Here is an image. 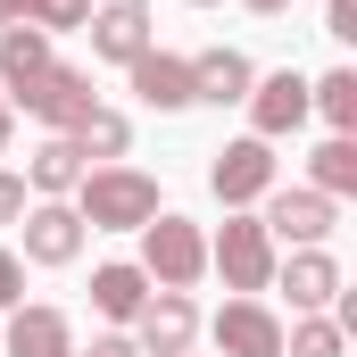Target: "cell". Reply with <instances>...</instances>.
Here are the masks:
<instances>
[{"label": "cell", "instance_id": "1", "mask_svg": "<svg viewBox=\"0 0 357 357\" xmlns=\"http://www.w3.org/2000/svg\"><path fill=\"white\" fill-rule=\"evenodd\" d=\"M75 216H84L91 233H142V225L158 216V183L142 175V167H84Z\"/></svg>", "mask_w": 357, "mask_h": 357}, {"label": "cell", "instance_id": "2", "mask_svg": "<svg viewBox=\"0 0 357 357\" xmlns=\"http://www.w3.org/2000/svg\"><path fill=\"white\" fill-rule=\"evenodd\" d=\"M133 266L150 274L158 291H191L199 274H208V233L191 225V216H175V208H158L150 225H142V258Z\"/></svg>", "mask_w": 357, "mask_h": 357}, {"label": "cell", "instance_id": "3", "mask_svg": "<svg viewBox=\"0 0 357 357\" xmlns=\"http://www.w3.org/2000/svg\"><path fill=\"white\" fill-rule=\"evenodd\" d=\"M208 266L225 274V291H241V299H250V291H266V282H274V233L258 225V216H241V208H233V216H225V233L208 241Z\"/></svg>", "mask_w": 357, "mask_h": 357}, {"label": "cell", "instance_id": "4", "mask_svg": "<svg viewBox=\"0 0 357 357\" xmlns=\"http://www.w3.org/2000/svg\"><path fill=\"white\" fill-rule=\"evenodd\" d=\"M8 108L42 116L50 133H75V125H84L100 100H91V75H84V67H59V59H50V67H42L33 84H17V100H8Z\"/></svg>", "mask_w": 357, "mask_h": 357}, {"label": "cell", "instance_id": "5", "mask_svg": "<svg viewBox=\"0 0 357 357\" xmlns=\"http://www.w3.org/2000/svg\"><path fill=\"white\" fill-rule=\"evenodd\" d=\"M208 191H216L225 208H250V199H266V191H274V142H258V133L225 142V150H216V167H208Z\"/></svg>", "mask_w": 357, "mask_h": 357}, {"label": "cell", "instance_id": "6", "mask_svg": "<svg viewBox=\"0 0 357 357\" xmlns=\"http://www.w3.org/2000/svg\"><path fill=\"white\" fill-rule=\"evenodd\" d=\"M307 125V75L299 67H274L250 84V133L258 142H282V133H299Z\"/></svg>", "mask_w": 357, "mask_h": 357}, {"label": "cell", "instance_id": "7", "mask_svg": "<svg viewBox=\"0 0 357 357\" xmlns=\"http://www.w3.org/2000/svg\"><path fill=\"white\" fill-rule=\"evenodd\" d=\"M266 225L274 241H299V250H324V233L341 225V199H324V191H266Z\"/></svg>", "mask_w": 357, "mask_h": 357}, {"label": "cell", "instance_id": "8", "mask_svg": "<svg viewBox=\"0 0 357 357\" xmlns=\"http://www.w3.org/2000/svg\"><path fill=\"white\" fill-rule=\"evenodd\" d=\"M191 333H199L191 291H150V307L133 316V349H142V357H175V349H191Z\"/></svg>", "mask_w": 357, "mask_h": 357}, {"label": "cell", "instance_id": "9", "mask_svg": "<svg viewBox=\"0 0 357 357\" xmlns=\"http://www.w3.org/2000/svg\"><path fill=\"white\" fill-rule=\"evenodd\" d=\"M208 333H216V349H225V357H282V324H274L266 299H225Z\"/></svg>", "mask_w": 357, "mask_h": 357}, {"label": "cell", "instance_id": "10", "mask_svg": "<svg viewBox=\"0 0 357 357\" xmlns=\"http://www.w3.org/2000/svg\"><path fill=\"white\" fill-rule=\"evenodd\" d=\"M91 59H108V67H133L142 50H150V0H108V8H91Z\"/></svg>", "mask_w": 357, "mask_h": 357}, {"label": "cell", "instance_id": "11", "mask_svg": "<svg viewBox=\"0 0 357 357\" xmlns=\"http://www.w3.org/2000/svg\"><path fill=\"white\" fill-rule=\"evenodd\" d=\"M25 258H33V266H75V258H84V216H75L67 199L25 208Z\"/></svg>", "mask_w": 357, "mask_h": 357}, {"label": "cell", "instance_id": "12", "mask_svg": "<svg viewBox=\"0 0 357 357\" xmlns=\"http://www.w3.org/2000/svg\"><path fill=\"white\" fill-rule=\"evenodd\" d=\"M8 357H75V324H67V307H8Z\"/></svg>", "mask_w": 357, "mask_h": 357}, {"label": "cell", "instance_id": "13", "mask_svg": "<svg viewBox=\"0 0 357 357\" xmlns=\"http://www.w3.org/2000/svg\"><path fill=\"white\" fill-rule=\"evenodd\" d=\"M125 75H133V100L142 108H167V116L191 108V59H175V50H142Z\"/></svg>", "mask_w": 357, "mask_h": 357}, {"label": "cell", "instance_id": "14", "mask_svg": "<svg viewBox=\"0 0 357 357\" xmlns=\"http://www.w3.org/2000/svg\"><path fill=\"white\" fill-rule=\"evenodd\" d=\"M250 84H258V67L241 59V50H199L191 59V100H208V108H233V100H250Z\"/></svg>", "mask_w": 357, "mask_h": 357}, {"label": "cell", "instance_id": "15", "mask_svg": "<svg viewBox=\"0 0 357 357\" xmlns=\"http://www.w3.org/2000/svg\"><path fill=\"white\" fill-rule=\"evenodd\" d=\"M282 291H291V307H299V316H324V307L341 299V258H333V250H291Z\"/></svg>", "mask_w": 357, "mask_h": 357}, {"label": "cell", "instance_id": "16", "mask_svg": "<svg viewBox=\"0 0 357 357\" xmlns=\"http://www.w3.org/2000/svg\"><path fill=\"white\" fill-rule=\"evenodd\" d=\"M150 291H158V282L142 266H125V258H116V266H91V307H100L108 324H133V316L150 307Z\"/></svg>", "mask_w": 357, "mask_h": 357}, {"label": "cell", "instance_id": "17", "mask_svg": "<svg viewBox=\"0 0 357 357\" xmlns=\"http://www.w3.org/2000/svg\"><path fill=\"white\" fill-rule=\"evenodd\" d=\"M75 183H84V150H75L67 133H50V142L33 150V167H25V191L59 199V191H75Z\"/></svg>", "mask_w": 357, "mask_h": 357}, {"label": "cell", "instance_id": "18", "mask_svg": "<svg viewBox=\"0 0 357 357\" xmlns=\"http://www.w3.org/2000/svg\"><path fill=\"white\" fill-rule=\"evenodd\" d=\"M50 67V33L42 25H0V84L17 91V84H33Z\"/></svg>", "mask_w": 357, "mask_h": 357}, {"label": "cell", "instance_id": "19", "mask_svg": "<svg viewBox=\"0 0 357 357\" xmlns=\"http://www.w3.org/2000/svg\"><path fill=\"white\" fill-rule=\"evenodd\" d=\"M307 191H324V199H349L357 191V142L349 133H333V142L307 158Z\"/></svg>", "mask_w": 357, "mask_h": 357}, {"label": "cell", "instance_id": "20", "mask_svg": "<svg viewBox=\"0 0 357 357\" xmlns=\"http://www.w3.org/2000/svg\"><path fill=\"white\" fill-rule=\"evenodd\" d=\"M307 108H316L333 133H357V75H349V67L316 75V84H307Z\"/></svg>", "mask_w": 357, "mask_h": 357}, {"label": "cell", "instance_id": "21", "mask_svg": "<svg viewBox=\"0 0 357 357\" xmlns=\"http://www.w3.org/2000/svg\"><path fill=\"white\" fill-rule=\"evenodd\" d=\"M67 142H75L84 158H125V150H133V125H125L116 108H91V116L75 125V133H67Z\"/></svg>", "mask_w": 357, "mask_h": 357}, {"label": "cell", "instance_id": "22", "mask_svg": "<svg viewBox=\"0 0 357 357\" xmlns=\"http://www.w3.org/2000/svg\"><path fill=\"white\" fill-rule=\"evenodd\" d=\"M282 357H349V333H341L333 316H299V324L282 333Z\"/></svg>", "mask_w": 357, "mask_h": 357}, {"label": "cell", "instance_id": "23", "mask_svg": "<svg viewBox=\"0 0 357 357\" xmlns=\"http://www.w3.org/2000/svg\"><path fill=\"white\" fill-rule=\"evenodd\" d=\"M17 25L67 33V25H91V0H17Z\"/></svg>", "mask_w": 357, "mask_h": 357}, {"label": "cell", "instance_id": "24", "mask_svg": "<svg viewBox=\"0 0 357 357\" xmlns=\"http://www.w3.org/2000/svg\"><path fill=\"white\" fill-rule=\"evenodd\" d=\"M17 299H25V258H17V250H0V316H8Z\"/></svg>", "mask_w": 357, "mask_h": 357}, {"label": "cell", "instance_id": "25", "mask_svg": "<svg viewBox=\"0 0 357 357\" xmlns=\"http://www.w3.org/2000/svg\"><path fill=\"white\" fill-rule=\"evenodd\" d=\"M17 216H25V175L0 167V225H17Z\"/></svg>", "mask_w": 357, "mask_h": 357}, {"label": "cell", "instance_id": "26", "mask_svg": "<svg viewBox=\"0 0 357 357\" xmlns=\"http://www.w3.org/2000/svg\"><path fill=\"white\" fill-rule=\"evenodd\" d=\"M324 33H333V42H357V0H333V8H324Z\"/></svg>", "mask_w": 357, "mask_h": 357}, {"label": "cell", "instance_id": "27", "mask_svg": "<svg viewBox=\"0 0 357 357\" xmlns=\"http://www.w3.org/2000/svg\"><path fill=\"white\" fill-rule=\"evenodd\" d=\"M75 357H142V349H133L125 333H108V341H91V349H75Z\"/></svg>", "mask_w": 357, "mask_h": 357}, {"label": "cell", "instance_id": "28", "mask_svg": "<svg viewBox=\"0 0 357 357\" xmlns=\"http://www.w3.org/2000/svg\"><path fill=\"white\" fill-rule=\"evenodd\" d=\"M8 125H17V108H8V100H0V158H8Z\"/></svg>", "mask_w": 357, "mask_h": 357}, {"label": "cell", "instance_id": "29", "mask_svg": "<svg viewBox=\"0 0 357 357\" xmlns=\"http://www.w3.org/2000/svg\"><path fill=\"white\" fill-rule=\"evenodd\" d=\"M241 8H258V17H282V8H291V0H241Z\"/></svg>", "mask_w": 357, "mask_h": 357}, {"label": "cell", "instance_id": "30", "mask_svg": "<svg viewBox=\"0 0 357 357\" xmlns=\"http://www.w3.org/2000/svg\"><path fill=\"white\" fill-rule=\"evenodd\" d=\"M0 25H17V0H0Z\"/></svg>", "mask_w": 357, "mask_h": 357}, {"label": "cell", "instance_id": "31", "mask_svg": "<svg viewBox=\"0 0 357 357\" xmlns=\"http://www.w3.org/2000/svg\"><path fill=\"white\" fill-rule=\"evenodd\" d=\"M191 8H216V0H191Z\"/></svg>", "mask_w": 357, "mask_h": 357}, {"label": "cell", "instance_id": "32", "mask_svg": "<svg viewBox=\"0 0 357 357\" xmlns=\"http://www.w3.org/2000/svg\"><path fill=\"white\" fill-rule=\"evenodd\" d=\"M175 357H191V349H175Z\"/></svg>", "mask_w": 357, "mask_h": 357}]
</instances>
